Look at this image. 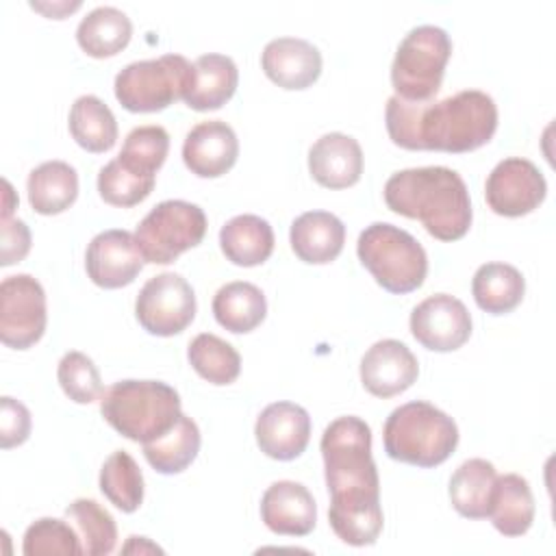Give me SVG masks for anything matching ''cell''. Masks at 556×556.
Masks as SVG:
<instances>
[{
    "instance_id": "obj_1",
    "label": "cell",
    "mask_w": 556,
    "mask_h": 556,
    "mask_svg": "<svg viewBox=\"0 0 556 556\" xmlns=\"http://www.w3.org/2000/svg\"><path fill=\"white\" fill-rule=\"evenodd\" d=\"M319 447L330 493V528L348 545H374L384 517L369 426L354 415L337 417L326 426Z\"/></svg>"
},
{
    "instance_id": "obj_2",
    "label": "cell",
    "mask_w": 556,
    "mask_h": 556,
    "mask_svg": "<svg viewBox=\"0 0 556 556\" xmlns=\"http://www.w3.org/2000/svg\"><path fill=\"white\" fill-rule=\"evenodd\" d=\"M384 124L391 141L404 150L463 154L482 148L497 130V106L480 89H465L443 100H387Z\"/></svg>"
},
{
    "instance_id": "obj_3",
    "label": "cell",
    "mask_w": 556,
    "mask_h": 556,
    "mask_svg": "<svg viewBox=\"0 0 556 556\" xmlns=\"http://www.w3.org/2000/svg\"><path fill=\"white\" fill-rule=\"evenodd\" d=\"M387 206L408 219H419L439 241H456L471 226V200L458 172L441 165L395 172L384 182Z\"/></svg>"
},
{
    "instance_id": "obj_4",
    "label": "cell",
    "mask_w": 556,
    "mask_h": 556,
    "mask_svg": "<svg viewBox=\"0 0 556 556\" xmlns=\"http://www.w3.org/2000/svg\"><path fill=\"white\" fill-rule=\"evenodd\" d=\"M104 421L122 437L148 443L165 434L180 417V395L161 380H119L100 397Z\"/></svg>"
},
{
    "instance_id": "obj_5",
    "label": "cell",
    "mask_w": 556,
    "mask_h": 556,
    "mask_svg": "<svg viewBox=\"0 0 556 556\" xmlns=\"http://www.w3.org/2000/svg\"><path fill=\"white\" fill-rule=\"evenodd\" d=\"M382 441L389 458L430 469L452 456L458 445V428L434 404L415 400L391 410L382 428Z\"/></svg>"
},
{
    "instance_id": "obj_6",
    "label": "cell",
    "mask_w": 556,
    "mask_h": 556,
    "mask_svg": "<svg viewBox=\"0 0 556 556\" xmlns=\"http://www.w3.org/2000/svg\"><path fill=\"white\" fill-rule=\"evenodd\" d=\"M356 254L374 280L395 295L419 289L428 274V256L421 243L387 222L369 224L358 235Z\"/></svg>"
},
{
    "instance_id": "obj_7",
    "label": "cell",
    "mask_w": 556,
    "mask_h": 556,
    "mask_svg": "<svg viewBox=\"0 0 556 556\" xmlns=\"http://www.w3.org/2000/svg\"><path fill=\"white\" fill-rule=\"evenodd\" d=\"M452 56L450 35L432 24L415 26L400 41L391 63V85L406 102H426L437 96Z\"/></svg>"
},
{
    "instance_id": "obj_8",
    "label": "cell",
    "mask_w": 556,
    "mask_h": 556,
    "mask_svg": "<svg viewBox=\"0 0 556 556\" xmlns=\"http://www.w3.org/2000/svg\"><path fill=\"white\" fill-rule=\"evenodd\" d=\"M193 80V63L180 54L128 63L115 76V98L130 113H156L182 100Z\"/></svg>"
},
{
    "instance_id": "obj_9",
    "label": "cell",
    "mask_w": 556,
    "mask_h": 556,
    "mask_svg": "<svg viewBox=\"0 0 556 556\" xmlns=\"http://www.w3.org/2000/svg\"><path fill=\"white\" fill-rule=\"evenodd\" d=\"M206 235L204 211L187 200L159 202L137 226L135 239L146 263L167 265Z\"/></svg>"
},
{
    "instance_id": "obj_10",
    "label": "cell",
    "mask_w": 556,
    "mask_h": 556,
    "mask_svg": "<svg viewBox=\"0 0 556 556\" xmlns=\"http://www.w3.org/2000/svg\"><path fill=\"white\" fill-rule=\"evenodd\" d=\"M46 291L30 274L7 276L0 282V339L7 348L28 350L46 330Z\"/></svg>"
},
{
    "instance_id": "obj_11",
    "label": "cell",
    "mask_w": 556,
    "mask_h": 556,
    "mask_svg": "<svg viewBox=\"0 0 556 556\" xmlns=\"http://www.w3.org/2000/svg\"><path fill=\"white\" fill-rule=\"evenodd\" d=\"M135 315L150 334L174 337L193 321L195 293L180 274H159L141 287L135 302Z\"/></svg>"
},
{
    "instance_id": "obj_12",
    "label": "cell",
    "mask_w": 556,
    "mask_h": 556,
    "mask_svg": "<svg viewBox=\"0 0 556 556\" xmlns=\"http://www.w3.org/2000/svg\"><path fill=\"white\" fill-rule=\"evenodd\" d=\"M547 182L539 167L521 156L500 161L484 185L486 204L502 217H521L545 200Z\"/></svg>"
},
{
    "instance_id": "obj_13",
    "label": "cell",
    "mask_w": 556,
    "mask_h": 556,
    "mask_svg": "<svg viewBox=\"0 0 556 556\" xmlns=\"http://www.w3.org/2000/svg\"><path fill=\"white\" fill-rule=\"evenodd\" d=\"M410 332L426 350L454 352L471 337V315L458 298L434 293L413 308Z\"/></svg>"
},
{
    "instance_id": "obj_14",
    "label": "cell",
    "mask_w": 556,
    "mask_h": 556,
    "mask_svg": "<svg viewBox=\"0 0 556 556\" xmlns=\"http://www.w3.org/2000/svg\"><path fill=\"white\" fill-rule=\"evenodd\" d=\"M143 263L135 235L119 228L98 232L85 252L87 276L102 289L130 285L143 269Z\"/></svg>"
},
{
    "instance_id": "obj_15",
    "label": "cell",
    "mask_w": 556,
    "mask_h": 556,
    "mask_svg": "<svg viewBox=\"0 0 556 556\" xmlns=\"http://www.w3.org/2000/svg\"><path fill=\"white\" fill-rule=\"evenodd\" d=\"M419 376L415 354L397 339L376 341L361 358V382L376 397H393L413 387Z\"/></svg>"
},
{
    "instance_id": "obj_16",
    "label": "cell",
    "mask_w": 556,
    "mask_h": 556,
    "mask_svg": "<svg viewBox=\"0 0 556 556\" xmlns=\"http://www.w3.org/2000/svg\"><path fill=\"white\" fill-rule=\"evenodd\" d=\"M254 437L261 452L274 460L298 458L311 439V417L293 402H274L256 419Z\"/></svg>"
},
{
    "instance_id": "obj_17",
    "label": "cell",
    "mask_w": 556,
    "mask_h": 556,
    "mask_svg": "<svg viewBox=\"0 0 556 556\" xmlns=\"http://www.w3.org/2000/svg\"><path fill=\"white\" fill-rule=\"evenodd\" d=\"M239 156V139L222 119L195 124L182 143V161L187 169L200 178L224 176Z\"/></svg>"
},
{
    "instance_id": "obj_18",
    "label": "cell",
    "mask_w": 556,
    "mask_h": 556,
    "mask_svg": "<svg viewBox=\"0 0 556 556\" xmlns=\"http://www.w3.org/2000/svg\"><path fill=\"white\" fill-rule=\"evenodd\" d=\"M265 76L282 89H306L321 74L319 50L300 37L271 39L261 54Z\"/></svg>"
},
{
    "instance_id": "obj_19",
    "label": "cell",
    "mask_w": 556,
    "mask_h": 556,
    "mask_svg": "<svg viewBox=\"0 0 556 556\" xmlns=\"http://www.w3.org/2000/svg\"><path fill=\"white\" fill-rule=\"evenodd\" d=\"M261 519L276 534L306 536L315 528L317 506L304 484L278 480L261 497Z\"/></svg>"
},
{
    "instance_id": "obj_20",
    "label": "cell",
    "mask_w": 556,
    "mask_h": 556,
    "mask_svg": "<svg viewBox=\"0 0 556 556\" xmlns=\"http://www.w3.org/2000/svg\"><path fill=\"white\" fill-rule=\"evenodd\" d=\"M308 172L326 189H348L363 174V150L350 135L326 132L308 150Z\"/></svg>"
},
{
    "instance_id": "obj_21",
    "label": "cell",
    "mask_w": 556,
    "mask_h": 556,
    "mask_svg": "<svg viewBox=\"0 0 556 556\" xmlns=\"http://www.w3.org/2000/svg\"><path fill=\"white\" fill-rule=\"evenodd\" d=\"M289 241L300 261L326 265L341 254L345 243V226L328 211H306L293 219Z\"/></svg>"
},
{
    "instance_id": "obj_22",
    "label": "cell",
    "mask_w": 556,
    "mask_h": 556,
    "mask_svg": "<svg viewBox=\"0 0 556 556\" xmlns=\"http://www.w3.org/2000/svg\"><path fill=\"white\" fill-rule=\"evenodd\" d=\"M239 70L226 54H202L193 61V80L185 93V104L193 111L222 109L237 91Z\"/></svg>"
},
{
    "instance_id": "obj_23",
    "label": "cell",
    "mask_w": 556,
    "mask_h": 556,
    "mask_svg": "<svg viewBox=\"0 0 556 556\" xmlns=\"http://www.w3.org/2000/svg\"><path fill=\"white\" fill-rule=\"evenodd\" d=\"M219 248L224 256L239 267L265 263L274 252V230L258 215H237L219 230Z\"/></svg>"
},
{
    "instance_id": "obj_24",
    "label": "cell",
    "mask_w": 556,
    "mask_h": 556,
    "mask_svg": "<svg viewBox=\"0 0 556 556\" xmlns=\"http://www.w3.org/2000/svg\"><path fill=\"white\" fill-rule=\"evenodd\" d=\"M486 517L504 536L526 534L534 521V497L528 480L519 473L497 476Z\"/></svg>"
},
{
    "instance_id": "obj_25",
    "label": "cell",
    "mask_w": 556,
    "mask_h": 556,
    "mask_svg": "<svg viewBox=\"0 0 556 556\" xmlns=\"http://www.w3.org/2000/svg\"><path fill=\"white\" fill-rule=\"evenodd\" d=\"M26 189L35 213L59 215L78 198V174L65 161H46L28 174Z\"/></svg>"
},
{
    "instance_id": "obj_26",
    "label": "cell",
    "mask_w": 556,
    "mask_h": 556,
    "mask_svg": "<svg viewBox=\"0 0 556 556\" xmlns=\"http://www.w3.org/2000/svg\"><path fill=\"white\" fill-rule=\"evenodd\" d=\"M497 471L484 458H469L450 478V502L460 517L484 519L489 515Z\"/></svg>"
},
{
    "instance_id": "obj_27",
    "label": "cell",
    "mask_w": 556,
    "mask_h": 556,
    "mask_svg": "<svg viewBox=\"0 0 556 556\" xmlns=\"http://www.w3.org/2000/svg\"><path fill=\"white\" fill-rule=\"evenodd\" d=\"M213 315L222 328L235 334H245L265 319L267 300L256 285L235 280L217 289L213 298Z\"/></svg>"
},
{
    "instance_id": "obj_28",
    "label": "cell",
    "mask_w": 556,
    "mask_h": 556,
    "mask_svg": "<svg viewBox=\"0 0 556 556\" xmlns=\"http://www.w3.org/2000/svg\"><path fill=\"white\" fill-rule=\"evenodd\" d=\"M132 37L128 15L115 7H96L89 11L78 28L76 41L93 59H106L122 52Z\"/></svg>"
},
{
    "instance_id": "obj_29",
    "label": "cell",
    "mask_w": 556,
    "mask_h": 556,
    "mask_svg": "<svg viewBox=\"0 0 556 556\" xmlns=\"http://www.w3.org/2000/svg\"><path fill=\"white\" fill-rule=\"evenodd\" d=\"M471 293L484 313L504 315L521 304L526 280L521 271L508 263H484L473 274Z\"/></svg>"
},
{
    "instance_id": "obj_30",
    "label": "cell",
    "mask_w": 556,
    "mask_h": 556,
    "mask_svg": "<svg viewBox=\"0 0 556 556\" xmlns=\"http://www.w3.org/2000/svg\"><path fill=\"white\" fill-rule=\"evenodd\" d=\"M200 441L198 424L189 415L180 413L178 421L165 434L143 443V456L159 473H180L195 460Z\"/></svg>"
},
{
    "instance_id": "obj_31",
    "label": "cell",
    "mask_w": 556,
    "mask_h": 556,
    "mask_svg": "<svg viewBox=\"0 0 556 556\" xmlns=\"http://www.w3.org/2000/svg\"><path fill=\"white\" fill-rule=\"evenodd\" d=\"M70 132L87 152L100 154L115 146L117 122L113 111L98 96H80L70 109Z\"/></svg>"
},
{
    "instance_id": "obj_32",
    "label": "cell",
    "mask_w": 556,
    "mask_h": 556,
    "mask_svg": "<svg viewBox=\"0 0 556 556\" xmlns=\"http://www.w3.org/2000/svg\"><path fill=\"white\" fill-rule=\"evenodd\" d=\"M187 358L200 378L217 387L235 382L241 371L239 352L211 332H202L189 343Z\"/></svg>"
},
{
    "instance_id": "obj_33",
    "label": "cell",
    "mask_w": 556,
    "mask_h": 556,
    "mask_svg": "<svg viewBox=\"0 0 556 556\" xmlns=\"http://www.w3.org/2000/svg\"><path fill=\"white\" fill-rule=\"evenodd\" d=\"M100 491L122 513H135L143 502V476L135 458L115 450L100 469Z\"/></svg>"
},
{
    "instance_id": "obj_34",
    "label": "cell",
    "mask_w": 556,
    "mask_h": 556,
    "mask_svg": "<svg viewBox=\"0 0 556 556\" xmlns=\"http://www.w3.org/2000/svg\"><path fill=\"white\" fill-rule=\"evenodd\" d=\"M65 515L76 526L83 543V554L102 556L113 552L117 541V526L111 513L102 508L96 500L78 497L65 508Z\"/></svg>"
},
{
    "instance_id": "obj_35",
    "label": "cell",
    "mask_w": 556,
    "mask_h": 556,
    "mask_svg": "<svg viewBox=\"0 0 556 556\" xmlns=\"http://www.w3.org/2000/svg\"><path fill=\"white\" fill-rule=\"evenodd\" d=\"M154 180H156V176L139 174V172L126 167L115 156L98 174V193L106 204L128 208V206L143 202L152 193Z\"/></svg>"
},
{
    "instance_id": "obj_36",
    "label": "cell",
    "mask_w": 556,
    "mask_h": 556,
    "mask_svg": "<svg viewBox=\"0 0 556 556\" xmlns=\"http://www.w3.org/2000/svg\"><path fill=\"white\" fill-rule=\"evenodd\" d=\"M169 152V135L163 126L148 124L132 128L122 146V152L117 159L146 176H156L161 165L165 163V156Z\"/></svg>"
},
{
    "instance_id": "obj_37",
    "label": "cell",
    "mask_w": 556,
    "mask_h": 556,
    "mask_svg": "<svg viewBox=\"0 0 556 556\" xmlns=\"http://www.w3.org/2000/svg\"><path fill=\"white\" fill-rule=\"evenodd\" d=\"M22 552L26 556H41V554H83V543L78 532L63 519L56 517H41L30 523L24 532Z\"/></svg>"
},
{
    "instance_id": "obj_38",
    "label": "cell",
    "mask_w": 556,
    "mask_h": 556,
    "mask_svg": "<svg viewBox=\"0 0 556 556\" xmlns=\"http://www.w3.org/2000/svg\"><path fill=\"white\" fill-rule=\"evenodd\" d=\"M56 378L63 393L76 404H91L102 397V380L93 361L83 352H67L59 361Z\"/></svg>"
},
{
    "instance_id": "obj_39",
    "label": "cell",
    "mask_w": 556,
    "mask_h": 556,
    "mask_svg": "<svg viewBox=\"0 0 556 556\" xmlns=\"http://www.w3.org/2000/svg\"><path fill=\"white\" fill-rule=\"evenodd\" d=\"M30 434V413L28 408L4 395L0 400V445L2 450L22 445Z\"/></svg>"
},
{
    "instance_id": "obj_40",
    "label": "cell",
    "mask_w": 556,
    "mask_h": 556,
    "mask_svg": "<svg viewBox=\"0 0 556 556\" xmlns=\"http://www.w3.org/2000/svg\"><path fill=\"white\" fill-rule=\"evenodd\" d=\"M30 250V230L17 217H2L0 226V265L20 263Z\"/></svg>"
},
{
    "instance_id": "obj_41",
    "label": "cell",
    "mask_w": 556,
    "mask_h": 556,
    "mask_svg": "<svg viewBox=\"0 0 556 556\" xmlns=\"http://www.w3.org/2000/svg\"><path fill=\"white\" fill-rule=\"evenodd\" d=\"M124 554H163L159 545L148 541L146 536H128V543L122 547Z\"/></svg>"
},
{
    "instance_id": "obj_42",
    "label": "cell",
    "mask_w": 556,
    "mask_h": 556,
    "mask_svg": "<svg viewBox=\"0 0 556 556\" xmlns=\"http://www.w3.org/2000/svg\"><path fill=\"white\" fill-rule=\"evenodd\" d=\"M2 187H4V204H2V217H11V211L15 208L17 200H15V193H13V187L9 180H2Z\"/></svg>"
}]
</instances>
